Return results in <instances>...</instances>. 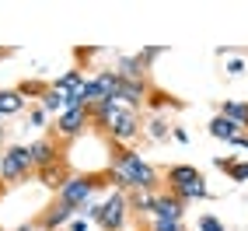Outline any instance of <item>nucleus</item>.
Segmentation results:
<instances>
[{
    "instance_id": "5",
    "label": "nucleus",
    "mask_w": 248,
    "mask_h": 231,
    "mask_svg": "<svg viewBox=\"0 0 248 231\" xmlns=\"http://www.w3.org/2000/svg\"><path fill=\"white\" fill-rule=\"evenodd\" d=\"M35 175V161H31L28 144H11L4 147V168H0V182L4 186H21Z\"/></svg>"
},
{
    "instance_id": "22",
    "label": "nucleus",
    "mask_w": 248,
    "mask_h": 231,
    "mask_svg": "<svg viewBox=\"0 0 248 231\" xmlns=\"http://www.w3.org/2000/svg\"><path fill=\"white\" fill-rule=\"evenodd\" d=\"M217 165L234 179V182H248V161H234V158H217Z\"/></svg>"
},
{
    "instance_id": "21",
    "label": "nucleus",
    "mask_w": 248,
    "mask_h": 231,
    "mask_svg": "<svg viewBox=\"0 0 248 231\" xmlns=\"http://www.w3.org/2000/svg\"><path fill=\"white\" fill-rule=\"evenodd\" d=\"M220 116H227V119H234L238 126L248 130V102H234V98H227V102H220Z\"/></svg>"
},
{
    "instance_id": "26",
    "label": "nucleus",
    "mask_w": 248,
    "mask_h": 231,
    "mask_svg": "<svg viewBox=\"0 0 248 231\" xmlns=\"http://www.w3.org/2000/svg\"><path fill=\"white\" fill-rule=\"evenodd\" d=\"M196 228H200V231H227V228L220 224V217H217V214H203V217L196 221Z\"/></svg>"
},
{
    "instance_id": "15",
    "label": "nucleus",
    "mask_w": 248,
    "mask_h": 231,
    "mask_svg": "<svg viewBox=\"0 0 248 231\" xmlns=\"http://www.w3.org/2000/svg\"><path fill=\"white\" fill-rule=\"evenodd\" d=\"M115 74H119L123 81H151V77H147L151 67H143L140 56H119V60H115Z\"/></svg>"
},
{
    "instance_id": "33",
    "label": "nucleus",
    "mask_w": 248,
    "mask_h": 231,
    "mask_svg": "<svg viewBox=\"0 0 248 231\" xmlns=\"http://www.w3.org/2000/svg\"><path fill=\"white\" fill-rule=\"evenodd\" d=\"M0 151H4V126H0Z\"/></svg>"
},
{
    "instance_id": "20",
    "label": "nucleus",
    "mask_w": 248,
    "mask_h": 231,
    "mask_svg": "<svg viewBox=\"0 0 248 231\" xmlns=\"http://www.w3.org/2000/svg\"><path fill=\"white\" fill-rule=\"evenodd\" d=\"M147 105L157 109V116H161V109H186V102H182V98L161 91V88H151V95H147Z\"/></svg>"
},
{
    "instance_id": "23",
    "label": "nucleus",
    "mask_w": 248,
    "mask_h": 231,
    "mask_svg": "<svg viewBox=\"0 0 248 231\" xmlns=\"http://www.w3.org/2000/svg\"><path fill=\"white\" fill-rule=\"evenodd\" d=\"M126 196H129V210H137V214H151V207H154V193L137 189V193H126Z\"/></svg>"
},
{
    "instance_id": "34",
    "label": "nucleus",
    "mask_w": 248,
    "mask_h": 231,
    "mask_svg": "<svg viewBox=\"0 0 248 231\" xmlns=\"http://www.w3.org/2000/svg\"><path fill=\"white\" fill-rule=\"evenodd\" d=\"M7 53H11V49H0V60H4V56H7Z\"/></svg>"
},
{
    "instance_id": "3",
    "label": "nucleus",
    "mask_w": 248,
    "mask_h": 231,
    "mask_svg": "<svg viewBox=\"0 0 248 231\" xmlns=\"http://www.w3.org/2000/svg\"><path fill=\"white\" fill-rule=\"evenodd\" d=\"M164 189L171 196H178L186 207L192 200H210L206 179H203L200 168H192V165H168V168H164Z\"/></svg>"
},
{
    "instance_id": "9",
    "label": "nucleus",
    "mask_w": 248,
    "mask_h": 231,
    "mask_svg": "<svg viewBox=\"0 0 248 231\" xmlns=\"http://www.w3.org/2000/svg\"><path fill=\"white\" fill-rule=\"evenodd\" d=\"M186 217V203L171 196L168 189L154 193V207H151V221H182Z\"/></svg>"
},
{
    "instance_id": "6",
    "label": "nucleus",
    "mask_w": 248,
    "mask_h": 231,
    "mask_svg": "<svg viewBox=\"0 0 248 231\" xmlns=\"http://www.w3.org/2000/svg\"><path fill=\"white\" fill-rule=\"evenodd\" d=\"M129 196L119 193V189H112L102 203H98V217L94 224L102 228V231H126V221H129Z\"/></svg>"
},
{
    "instance_id": "32",
    "label": "nucleus",
    "mask_w": 248,
    "mask_h": 231,
    "mask_svg": "<svg viewBox=\"0 0 248 231\" xmlns=\"http://www.w3.org/2000/svg\"><path fill=\"white\" fill-rule=\"evenodd\" d=\"M18 231H49V228H42V224H39V221H35V224H21V228H18Z\"/></svg>"
},
{
    "instance_id": "24",
    "label": "nucleus",
    "mask_w": 248,
    "mask_h": 231,
    "mask_svg": "<svg viewBox=\"0 0 248 231\" xmlns=\"http://www.w3.org/2000/svg\"><path fill=\"white\" fill-rule=\"evenodd\" d=\"M18 91H21L25 98H42V95L49 91V84H46V81H35V77H28V81H21V84H18Z\"/></svg>"
},
{
    "instance_id": "14",
    "label": "nucleus",
    "mask_w": 248,
    "mask_h": 231,
    "mask_svg": "<svg viewBox=\"0 0 248 231\" xmlns=\"http://www.w3.org/2000/svg\"><path fill=\"white\" fill-rule=\"evenodd\" d=\"M206 130H210V137H217V140H224V144H231V140H238L241 133H248L245 126H238L234 119H227V116H220V112L210 119V126H206Z\"/></svg>"
},
{
    "instance_id": "16",
    "label": "nucleus",
    "mask_w": 248,
    "mask_h": 231,
    "mask_svg": "<svg viewBox=\"0 0 248 231\" xmlns=\"http://www.w3.org/2000/svg\"><path fill=\"white\" fill-rule=\"evenodd\" d=\"M18 112H28V98L18 88H4L0 91V116H18Z\"/></svg>"
},
{
    "instance_id": "18",
    "label": "nucleus",
    "mask_w": 248,
    "mask_h": 231,
    "mask_svg": "<svg viewBox=\"0 0 248 231\" xmlns=\"http://www.w3.org/2000/svg\"><path fill=\"white\" fill-rule=\"evenodd\" d=\"M39 105L46 109V116H49V119H56V116H63V112H67V95H63V91H56L53 84H49V91L39 98Z\"/></svg>"
},
{
    "instance_id": "10",
    "label": "nucleus",
    "mask_w": 248,
    "mask_h": 231,
    "mask_svg": "<svg viewBox=\"0 0 248 231\" xmlns=\"http://www.w3.org/2000/svg\"><path fill=\"white\" fill-rule=\"evenodd\" d=\"M28 151H31V161H35V172H39V168H49V165H56V161H63V147H60V140H53V137L31 140Z\"/></svg>"
},
{
    "instance_id": "35",
    "label": "nucleus",
    "mask_w": 248,
    "mask_h": 231,
    "mask_svg": "<svg viewBox=\"0 0 248 231\" xmlns=\"http://www.w3.org/2000/svg\"><path fill=\"white\" fill-rule=\"evenodd\" d=\"M0 168H4V151H0Z\"/></svg>"
},
{
    "instance_id": "7",
    "label": "nucleus",
    "mask_w": 248,
    "mask_h": 231,
    "mask_svg": "<svg viewBox=\"0 0 248 231\" xmlns=\"http://www.w3.org/2000/svg\"><path fill=\"white\" fill-rule=\"evenodd\" d=\"M88 126H91V112L88 109H67L63 116H56L53 119V140H77V137H84L88 133Z\"/></svg>"
},
{
    "instance_id": "25",
    "label": "nucleus",
    "mask_w": 248,
    "mask_h": 231,
    "mask_svg": "<svg viewBox=\"0 0 248 231\" xmlns=\"http://www.w3.org/2000/svg\"><path fill=\"white\" fill-rule=\"evenodd\" d=\"M164 53H168V46H143L137 56L143 60V67H151V63H154L157 56H164Z\"/></svg>"
},
{
    "instance_id": "29",
    "label": "nucleus",
    "mask_w": 248,
    "mask_h": 231,
    "mask_svg": "<svg viewBox=\"0 0 248 231\" xmlns=\"http://www.w3.org/2000/svg\"><path fill=\"white\" fill-rule=\"evenodd\" d=\"M151 231H186L182 221H151Z\"/></svg>"
},
{
    "instance_id": "4",
    "label": "nucleus",
    "mask_w": 248,
    "mask_h": 231,
    "mask_svg": "<svg viewBox=\"0 0 248 231\" xmlns=\"http://www.w3.org/2000/svg\"><path fill=\"white\" fill-rule=\"evenodd\" d=\"M102 186H105L102 175H94V172H74V175L67 179V186L56 193V200L67 203V207H74V210L80 214L88 203H94V193L102 189Z\"/></svg>"
},
{
    "instance_id": "19",
    "label": "nucleus",
    "mask_w": 248,
    "mask_h": 231,
    "mask_svg": "<svg viewBox=\"0 0 248 231\" xmlns=\"http://www.w3.org/2000/svg\"><path fill=\"white\" fill-rule=\"evenodd\" d=\"M171 130H175V126L168 123V116H164V112H161V116L154 112L151 119H143V133L151 137V140H168V137H171Z\"/></svg>"
},
{
    "instance_id": "8",
    "label": "nucleus",
    "mask_w": 248,
    "mask_h": 231,
    "mask_svg": "<svg viewBox=\"0 0 248 231\" xmlns=\"http://www.w3.org/2000/svg\"><path fill=\"white\" fill-rule=\"evenodd\" d=\"M119 74L115 70H98L94 77H88V84H84V102L88 109L98 105V102H115V95H119Z\"/></svg>"
},
{
    "instance_id": "36",
    "label": "nucleus",
    "mask_w": 248,
    "mask_h": 231,
    "mask_svg": "<svg viewBox=\"0 0 248 231\" xmlns=\"http://www.w3.org/2000/svg\"><path fill=\"white\" fill-rule=\"evenodd\" d=\"M0 119H4V116H0Z\"/></svg>"
},
{
    "instance_id": "13",
    "label": "nucleus",
    "mask_w": 248,
    "mask_h": 231,
    "mask_svg": "<svg viewBox=\"0 0 248 231\" xmlns=\"http://www.w3.org/2000/svg\"><path fill=\"white\" fill-rule=\"evenodd\" d=\"M70 175H74V172L67 168V161H56V165H49V168H39V172H35L39 186L53 189V193H60L63 186H67V179H70Z\"/></svg>"
},
{
    "instance_id": "17",
    "label": "nucleus",
    "mask_w": 248,
    "mask_h": 231,
    "mask_svg": "<svg viewBox=\"0 0 248 231\" xmlns=\"http://www.w3.org/2000/svg\"><path fill=\"white\" fill-rule=\"evenodd\" d=\"M84 84H88V77H84V70H80V67H70L67 74H60V77L53 81V88H56V91H63V95H70V91H80Z\"/></svg>"
},
{
    "instance_id": "28",
    "label": "nucleus",
    "mask_w": 248,
    "mask_h": 231,
    "mask_svg": "<svg viewBox=\"0 0 248 231\" xmlns=\"http://www.w3.org/2000/svg\"><path fill=\"white\" fill-rule=\"evenodd\" d=\"M227 74H231V77H241V74H248V60H245V56L227 60Z\"/></svg>"
},
{
    "instance_id": "30",
    "label": "nucleus",
    "mask_w": 248,
    "mask_h": 231,
    "mask_svg": "<svg viewBox=\"0 0 248 231\" xmlns=\"http://www.w3.org/2000/svg\"><path fill=\"white\" fill-rule=\"evenodd\" d=\"M88 224H91V221H88V217H80V214H77V217H74V221H70L67 228H70V231H88Z\"/></svg>"
},
{
    "instance_id": "31",
    "label": "nucleus",
    "mask_w": 248,
    "mask_h": 231,
    "mask_svg": "<svg viewBox=\"0 0 248 231\" xmlns=\"http://www.w3.org/2000/svg\"><path fill=\"white\" fill-rule=\"evenodd\" d=\"M171 140H178V144H189V130L175 126V130H171Z\"/></svg>"
},
{
    "instance_id": "1",
    "label": "nucleus",
    "mask_w": 248,
    "mask_h": 231,
    "mask_svg": "<svg viewBox=\"0 0 248 231\" xmlns=\"http://www.w3.org/2000/svg\"><path fill=\"white\" fill-rule=\"evenodd\" d=\"M105 179L119 193H137V189L161 193V172L133 147H112V158L105 165Z\"/></svg>"
},
{
    "instance_id": "12",
    "label": "nucleus",
    "mask_w": 248,
    "mask_h": 231,
    "mask_svg": "<svg viewBox=\"0 0 248 231\" xmlns=\"http://www.w3.org/2000/svg\"><path fill=\"white\" fill-rule=\"evenodd\" d=\"M77 217V210L74 207H67V203H60V200H53L46 210H42V217H39V224L42 228H49V231H56V228H63V224H70Z\"/></svg>"
},
{
    "instance_id": "2",
    "label": "nucleus",
    "mask_w": 248,
    "mask_h": 231,
    "mask_svg": "<svg viewBox=\"0 0 248 231\" xmlns=\"http://www.w3.org/2000/svg\"><path fill=\"white\" fill-rule=\"evenodd\" d=\"M98 130H102V137H105L112 147H129L133 140L143 137V116H140L137 109H126V105L115 102Z\"/></svg>"
},
{
    "instance_id": "11",
    "label": "nucleus",
    "mask_w": 248,
    "mask_h": 231,
    "mask_svg": "<svg viewBox=\"0 0 248 231\" xmlns=\"http://www.w3.org/2000/svg\"><path fill=\"white\" fill-rule=\"evenodd\" d=\"M119 81H123V77H119ZM147 95H151V81H123V84H119V95H115V102L140 112V109L147 105Z\"/></svg>"
},
{
    "instance_id": "27",
    "label": "nucleus",
    "mask_w": 248,
    "mask_h": 231,
    "mask_svg": "<svg viewBox=\"0 0 248 231\" xmlns=\"http://www.w3.org/2000/svg\"><path fill=\"white\" fill-rule=\"evenodd\" d=\"M46 123H49V116H46V109H42V105H31V109H28V126H35V130H42Z\"/></svg>"
}]
</instances>
